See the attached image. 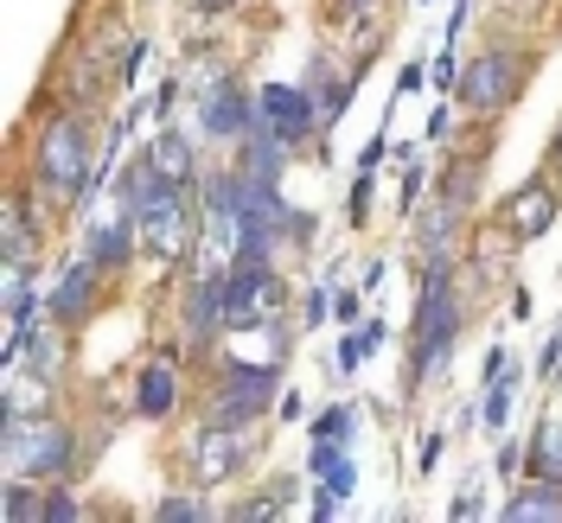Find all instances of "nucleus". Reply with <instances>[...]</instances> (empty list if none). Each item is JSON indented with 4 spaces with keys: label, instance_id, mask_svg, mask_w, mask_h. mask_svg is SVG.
<instances>
[{
    "label": "nucleus",
    "instance_id": "7c9ffc66",
    "mask_svg": "<svg viewBox=\"0 0 562 523\" xmlns=\"http://www.w3.org/2000/svg\"><path fill=\"white\" fill-rule=\"evenodd\" d=\"M319 486H326V491H339V498H351V491H358V466H351V459L339 454V459H333V473H326Z\"/></svg>",
    "mask_w": 562,
    "mask_h": 523
},
{
    "label": "nucleus",
    "instance_id": "f704fd0d",
    "mask_svg": "<svg viewBox=\"0 0 562 523\" xmlns=\"http://www.w3.org/2000/svg\"><path fill=\"white\" fill-rule=\"evenodd\" d=\"M333 314H339V319L351 326V319L364 314V294H358V287H351V294H333Z\"/></svg>",
    "mask_w": 562,
    "mask_h": 523
},
{
    "label": "nucleus",
    "instance_id": "72a5a7b5",
    "mask_svg": "<svg viewBox=\"0 0 562 523\" xmlns=\"http://www.w3.org/2000/svg\"><path fill=\"white\" fill-rule=\"evenodd\" d=\"M422 179H428L422 167H409V173H403V192H396V211H416V205H422Z\"/></svg>",
    "mask_w": 562,
    "mask_h": 523
},
{
    "label": "nucleus",
    "instance_id": "c85d7f7f",
    "mask_svg": "<svg viewBox=\"0 0 562 523\" xmlns=\"http://www.w3.org/2000/svg\"><path fill=\"white\" fill-rule=\"evenodd\" d=\"M288 491H294V479H281V486H269V491H256V498H249V504H237V511H231V518H281V498H288Z\"/></svg>",
    "mask_w": 562,
    "mask_h": 523
},
{
    "label": "nucleus",
    "instance_id": "9b49d317",
    "mask_svg": "<svg viewBox=\"0 0 562 523\" xmlns=\"http://www.w3.org/2000/svg\"><path fill=\"white\" fill-rule=\"evenodd\" d=\"M557 211H562V185H550V173H530L525 185L505 198V217H498V230H505L512 243H537V237H550Z\"/></svg>",
    "mask_w": 562,
    "mask_h": 523
},
{
    "label": "nucleus",
    "instance_id": "a878e982",
    "mask_svg": "<svg viewBox=\"0 0 562 523\" xmlns=\"http://www.w3.org/2000/svg\"><path fill=\"white\" fill-rule=\"evenodd\" d=\"M378 345H384V319H364L358 332H346V345H339V371H358Z\"/></svg>",
    "mask_w": 562,
    "mask_h": 523
},
{
    "label": "nucleus",
    "instance_id": "393cba45",
    "mask_svg": "<svg viewBox=\"0 0 562 523\" xmlns=\"http://www.w3.org/2000/svg\"><path fill=\"white\" fill-rule=\"evenodd\" d=\"M384 13V0H326V20L333 26H351V33H371Z\"/></svg>",
    "mask_w": 562,
    "mask_h": 523
},
{
    "label": "nucleus",
    "instance_id": "4be33fe9",
    "mask_svg": "<svg viewBox=\"0 0 562 523\" xmlns=\"http://www.w3.org/2000/svg\"><path fill=\"white\" fill-rule=\"evenodd\" d=\"M525 466H530V479H562V409H550V416L537 421V434H530V447H525Z\"/></svg>",
    "mask_w": 562,
    "mask_h": 523
},
{
    "label": "nucleus",
    "instance_id": "ea45409f",
    "mask_svg": "<svg viewBox=\"0 0 562 523\" xmlns=\"http://www.w3.org/2000/svg\"><path fill=\"white\" fill-rule=\"evenodd\" d=\"M192 7H199L205 20H217V13H231V7H244V0H192Z\"/></svg>",
    "mask_w": 562,
    "mask_h": 523
},
{
    "label": "nucleus",
    "instance_id": "c9c22d12",
    "mask_svg": "<svg viewBox=\"0 0 562 523\" xmlns=\"http://www.w3.org/2000/svg\"><path fill=\"white\" fill-rule=\"evenodd\" d=\"M428 77H435V83H460V65H454V45H448V52H441V58H435V70H428Z\"/></svg>",
    "mask_w": 562,
    "mask_h": 523
},
{
    "label": "nucleus",
    "instance_id": "7ed1b4c3",
    "mask_svg": "<svg viewBox=\"0 0 562 523\" xmlns=\"http://www.w3.org/2000/svg\"><path fill=\"white\" fill-rule=\"evenodd\" d=\"M467 332V307H460V287H454V262H422V300H416V319H409V371L403 384L422 389L441 364L454 339Z\"/></svg>",
    "mask_w": 562,
    "mask_h": 523
},
{
    "label": "nucleus",
    "instance_id": "58836bf2",
    "mask_svg": "<svg viewBox=\"0 0 562 523\" xmlns=\"http://www.w3.org/2000/svg\"><path fill=\"white\" fill-rule=\"evenodd\" d=\"M448 122H454V109L441 103V109H435V115H428V140H441V135H448Z\"/></svg>",
    "mask_w": 562,
    "mask_h": 523
},
{
    "label": "nucleus",
    "instance_id": "0eeeda50",
    "mask_svg": "<svg viewBox=\"0 0 562 523\" xmlns=\"http://www.w3.org/2000/svg\"><path fill=\"white\" fill-rule=\"evenodd\" d=\"M281 300H288V281L276 275V262H231L224 275V332H244V326H276Z\"/></svg>",
    "mask_w": 562,
    "mask_h": 523
},
{
    "label": "nucleus",
    "instance_id": "6ab92c4d",
    "mask_svg": "<svg viewBox=\"0 0 562 523\" xmlns=\"http://www.w3.org/2000/svg\"><path fill=\"white\" fill-rule=\"evenodd\" d=\"M179 409V377H173V357H147L135 377V416L140 421H167Z\"/></svg>",
    "mask_w": 562,
    "mask_h": 523
},
{
    "label": "nucleus",
    "instance_id": "4468645a",
    "mask_svg": "<svg viewBox=\"0 0 562 523\" xmlns=\"http://www.w3.org/2000/svg\"><path fill=\"white\" fill-rule=\"evenodd\" d=\"M38 255H45V211L26 185H13L0 205V262H38Z\"/></svg>",
    "mask_w": 562,
    "mask_h": 523
},
{
    "label": "nucleus",
    "instance_id": "b1692460",
    "mask_svg": "<svg viewBox=\"0 0 562 523\" xmlns=\"http://www.w3.org/2000/svg\"><path fill=\"white\" fill-rule=\"evenodd\" d=\"M512 396H518V364H505V371H498V377L486 384L480 421H486V428H505V416H512Z\"/></svg>",
    "mask_w": 562,
    "mask_h": 523
},
{
    "label": "nucleus",
    "instance_id": "423d86ee",
    "mask_svg": "<svg viewBox=\"0 0 562 523\" xmlns=\"http://www.w3.org/2000/svg\"><path fill=\"white\" fill-rule=\"evenodd\" d=\"M256 428H237V421H205V428H192V441H186V454H179V473H186V486H224V479H237L249 459H256Z\"/></svg>",
    "mask_w": 562,
    "mask_h": 523
},
{
    "label": "nucleus",
    "instance_id": "dca6fc26",
    "mask_svg": "<svg viewBox=\"0 0 562 523\" xmlns=\"http://www.w3.org/2000/svg\"><path fill=\"white\" fill-rule=\"evenodd\" d=\"M83 255H90L97 269H109V275H122V269L140 255V224L122 217V211H115L109 224H90V230H83Z\"/></svg>",
    "mask_w": 562,
    "mask_h": 523
},
{
    "label": "nucleus",
    "instance_id": "f3484780",
    "mask_svg": "<svg viewBox=\"0 0 562 523\" xmlns=\"http://www.w3.org/2000/svg\"><path fill=\"white\" fill-rule=\"evenodd\" d=\"M140 154H147V167H154V173L173 179V185H186V192H192V185L205 179V167H199V147L179 135V128H160V135L147 140Z\"/></svg>",
    "mask_w": 562,
    "mask_h": 523
},
{
    "label": "nucleus",
    "instance_id": "c756f323",
    "mask_svg": "<svg viewBox=\"0 0 562 523\" xmlns=\"http://www.w3.org/2000/svg\"><path fill=\"white\" fill-rule=\"evenodd\" d=\"M77 518H83V504H77V498H70L65 486L45 491V523H77Z\"/></svg>",
    "mask_w": 562,
    "mask_h": 523
},
{
    "label": "nucleus",
    "instance_id": "1a4fd4ad",
    "mask_svg": "<svg viewBox=\"0 0 562 523\" xmlns=\"http://www.w3.org/2000/svg\"><path fill=\"white\" fill-rule=\"evenodd\" d=\"M256 103H262L269 128H276L288 147H307V140L326 128V115H319V96L307 90V83H262V90H256Z\"/></svg>",
    "mask_w": 562,
    "mask_h": 523
},
{
    "label": "nucleus",
    "instance_id": "a211bd4d",
    "mask_svg": "<svg viewBox=\"0 0 562 523\" xmlns=\"http://www.w3.org/2000/svg\"><path fill=\"white\" fill-rule=\"evenodd\" d=\"M498 523H562V479H525L518 491H505Z\"/></svg>",
    "mask_w": 562,
    "mask_h": 523
},
{
    "label": "nucleus",
    "instance_id": "9d476101",
    "mask_svg": "<svg viewBox=\"0 0 562 523\" xmlns=\"http://www.w3.org/2000/svg\"><path fill=\"white\" fill-rule=\"evenodd\" d=\"M103 281H109V269H97L90 255H70L65 269H58V281L45 287V314L65 319V326H83L103 307Z\"/></svg>",
    "mask_w": 562,
    "mask_h": 523
},
{
    "label": "nucleus",
    "instance_id": "412c9836",
    "mask_svg": "<svg viewBox=\"0 0 562 523\" xmlns=\"http://www.w3.org/2000/svg\"><path fill=\"white\" fill-rule=\"evenodd\" d=\"M480 185H486V147H473V154L448 160L435 192H441V198H454L460 211H473V205H480Z\"/></svg>",
    "mask_w": 562,
    "mask_h": 523
},
{
    "label": "nucleus",
    "instance_id": "2f4dec72",
    "mask_svg": "<svg viewBox=\"0 0 562 523\" xmlns=\"http://www.w3.org/2000/svg\"><path fill=\"white\" fill-rule=\"evenodd\" d=\"M537 377H562V326L543 339V351H537Z\"/></svg>",
    "mask_w": 562,
    "mask_h": 523
},
{
    "label": "nucleus",
    "instance_id": "ddd939ff",
    "mask_svg": "<svg viewBox=\"0 0 562 523\" xmlns=\"http://www.w3.org/2000/svg\"><path fill=\"white\" fill-rule=\"evenodd\" d=\"M409 224H416V249L422 262H460V243H467V211L454 205V198H422L416 211H409Z\"/></svg>",
    "mask_w": 562,
    "mask_h": 523
},
{
    "label": "nucleus",
    "instance_id": "4c0bfd02",
    "mask_svg": "<svg viewBox=\"0 0 562 523\" xmlns=\"http://www.w3.org/2000/svg\"><path fill=\"white\" fill-rule=\"evenodd\" d=\"M384 147H390L384 135L371 140V147H364V154H358V173H378V160H384Z\"/></svg>",
    "mask_w": 562,
    "mask_h": 523
},
{
    "label": "nucleus",
    "instance_id": "f8f14e48",
    "mask_svg": "<svg viewBox=\"0 0 562 523\" xmlns=\"http://www.w3.org/2000/svg\"><path fill=\"white\" fill-rule=\"evenodd\" d=\"M179 326L192 351H211V339L224 332V269H192L179 287Z\"/></svg>",
    "mask_w": 562,
    "mask_h": 523
},
{
    "label": "nucleus",
    "instance_id": "20e7f679",
    "mask_svg": "<svg viewBox=\"0 0 562 523\" xmlns=\"http://www.w3.org/2000/svg\"><path fill=\"white\" fill-rule=\"evenodd\" d=\"M537 77V52H518V45H486L480 58L460 65V109L467 115H505L518 103Z\"/></svg>",
    "mask_w": 562,
    "mask_h": 523
},
{
    "label": "nucleus",
    "instance_id": "bb28decb",
    "mask_svg": "<svg viewBox=\"0 0 562 523\" xmlns=\"http://www.w3.org/2000/svg\"><path fill=\"white\" fill-rule=\"evenodd\" d=\"M154 518L160 523H205V518H217V511H211L205 498H192V491H173V498L154 504Z\"/></svg>",
    "mask_w": 562,
    "mask_h": 523
},
{
    "label": "nucleus",
    "instance_id": "a19ab883",
    "mask_svg": "<svg viewBox=\"0 0 562 523\" xmlns=\"http://www.w3.org/2000/svg\"><path fill=\"white\" fill-rule=\"evenodd\" d=\"M550 173H557V185H562V122H557V140H550Z\"/></svg>",
    "mask_w": 562,
    "mask_h": 523
},
{
    "label": "nucleus",
    "instance_id": "473e14b6",
    "mask_svg": "<svg viewBox=\"0 0 562 523\" xmlns=\"http://www.w3.org/2000/svg\"><path fill=\"white\" fill-rule=\"evenodd\" d=\"M326 314H333V294H326V287H314V294H307V307H301V332H314Z\"/></svg>",
    "mask_w": 562,
    "mask_h": 523
},
{
    "label": "nucleus",
    "instance_id": "f03ea898",
    "mask_svg": "<svg viewBox=\"0 0 562 523\" xmlns=\"http://www.w3.org/2000/svg\"><path fill=\"white\" fill-rule=\"evenodd\" d=\"M83 459V441L58 409H38V416H0V466L7 479H45V486H65Z\"/></svg>",
    "mask_w": 562,
    "mask_h": 523
},
{
    "label": "nucleus",
    "instance_id": "f257e3e1",
    "mask_svg": "<svg viewBox=\"0 0 562 523\" xmlns=\"http://www.w3.org/2000/svg\"><path fill=\"white\" fill-rule=\"evenodd\" d=\"M97 167H103V147H97V115L77 103L45 109L26 135V179L38 192H52L58 205H83L97 192Z\"/></svg>",
    "mask_w": 562,
    "mask_h": 523
},
{
    "label": "nucleus",
    "instance_id": "2eb2a0df",
    "mask_svg": "<svg viewBox=\"0 0 562 523\" xmlns=\"http://www.w3.org/2000/svg\"><path fill=\"white\" fill-rule=\"evenodd\" d=\"M192 249H199V211H192V198L140 217V255H154V262H186Z\"/></svg>",
    "mask_w": 562,
    "mask_h": 523
},
{
    "label": "nucleus",
    "instance_id": "6e6552de",
    "mask_svg": "<svg viewBox=\"0 0 562 523\" xmlns=\"http://www.w3.org/2000/svg\"><path fill=\"white\" fill-rule=\"evenodd\" d=\"M256 122V96L231 70H211V83H199V135L205 140H244Z\"/></svg>",
    "mask_w": 562,
    "mask_h": 523
},
{
    "label": "nucleus",
    "instance_id": "39448f33",
    "mask_svg": "<svg viewBox=\"0 0 562 523\" xmlns=\"http://www.w3.org/2000/svg\"><path fill=\"white\" fill-rule=\"evenodd\" d=\"M281 402V364H249V357H231L217 371V384L205 396V421H237V428H256Z\"/></svg>",
    "mask_w": 562,
    "mask_h": 523
},
{
    "label": "nucleus",
    "instance_id": "e433bc0d",
    "mask_svg": "<svg viewBox=\"0 0 562 523\" xmlns=\"http://www.w3.org/2000/svg\"><path fill=\"white\" fill-rule=\"evenodd\" d=\"M422 77H428L422 65H403V70H396V96H409V90H422Z\"/></svg>",
    "mask_w": 562,
    "mask_h": 523
},
{
    "label": "nucleus",
    "instance_id": "cd10ccee",
    "mask_svg": "<svg viewBox=\"0 0 562 523\" xmlns=\"http://www.w3.org/2000/svg\"><path fill=\"white\" fill-rule=\"evenodd\" d=\"M346 434H358V409L351 402H333L326 416H314V441H346Z\"/></svg>",
    "mask_w": 562,
    "mask_h": 523
},
{
    "label": "nucleus",
    "instance_id": "aec40b11",
    "mask_svg": "<svg viewBox=\"0 0 562 523\" xmlns=\"http://www.w3.org/2000/svg\"><path fill=\"white\" fill-rule=\"evenodd\" d=\"M0 307H7V332H26L45 314V294H33V262H0Z\"/></svg>",
    "mask_w": 562,
    "mask_h": 523
},
{
    "label": "nucleus",
    "instance_id": "5701e85b",
    "mask_svg": "<svg viewBox=\"0 0 562 523\" xmlns=\"http://www.w3.org/2000/svg\"><path fill=\"white\" fill-rule=\"evenodd\" d=\"M45 479H7L0 491V518L7 523H45Z\"/></svg>",
    "mask_w": 562,
    "mask_h": 523
}]
</instances>
